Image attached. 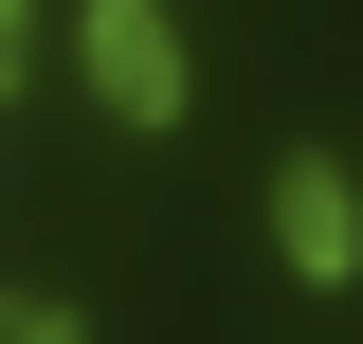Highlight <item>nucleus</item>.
I'll return each instance as SVG.
<instances>
[{
    "mask_svg": "<svg viewBox=\"0 0 363 344\" xmlns=\"http://www.w3.org/2000/svg\"><path fill=\"white\" fill-rule=\"evenodd\" d=\"M91 91H109V127H182V37H164V0H91Z\"/></svg>",
    "mask_w": 363,
    "mask_h": 344,
    "instance_id": "1",
    "label": "nucleus"
},
{
    "mask_svg": "<svg viewBox=\"0 0 363 344\" xmlns=\"http://www.w3.org/2000/svg\"><path fill=\"white\" fill-rule=\"evenodd\" d=\"M272 236H291L309 290H345V272H363V200H345V164H291V181H272Z\"/></svg>",
    "mask_w": 363,
    "mask_h": 344,
    "instance_id": "2",
    "label": "nucleus"
},
{
    "mask_svg": "<svg viewBox=\"0 0 363 344\" xmlns=\"http://www.w3.org/2000/svg\"><path fill=\"white\" fill-rule=\"evenodd\" d=\"M0 344H91V308H55V290H18V326Z\"/></svg>",
    "mask_w": 363,
    "mask_h": 344,
    "instance_id": "3",
    "label": "nucleus"
}]
</instances>
